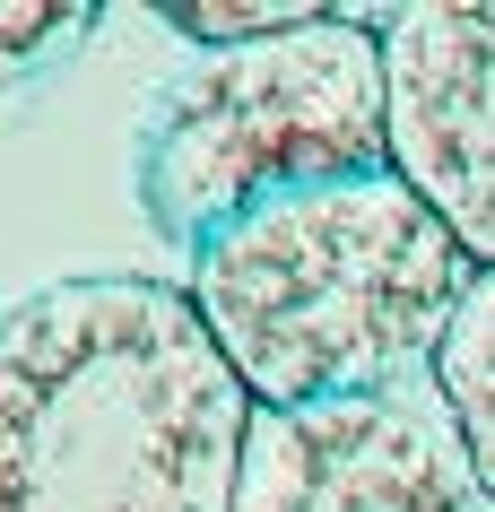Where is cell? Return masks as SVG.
Instances as JSON below:
<instances>
[{
  "label": "cell",
  "instance_id": "1",
  "mask_svg": "<svg viewBox=\"0 0 495 512\" xmlns=\"http://www.w3.org/2000/svg\"><path fill=\"white\" fill-rule=\"evenodd\" d=\"M252 417L192 287L96 270L0 313V512H235Z\"/></svg>",
  "mask_w": 495,
  "mask_h": 512
},
{
  "label": "cell",
  "instance_id": "2",
  "mask_svg": "<svg viewBox=\"0 0 495 512\" xmlns=\"http://www.w3.org/2000/svg\"><path fill=\"white\" fill-rule=\"evenodd\" d=\"M183 287L252 408H322L435 382L478 261L391 165L218 226Z\"/></svg>",
  "mask_w": 495,
  "mask_h": 512
},
{
  "label": "cell",
  "instance_id": "3",
  "mask_svg": "<svg viewBox=\"0 0 495 512\" xmlns=\"http://www.w3.org/2000/svg\"><path fill=\"white\" fill-rule=\"evenodd\" d=\"M139 209L183 252L287 191L391 174L383 18L330 9L296 35L200 53L157 87L131 148Z\"/></svg>",
  "mask_w": 495,
  "mask_h": 512
},
{
  "label": "cell",
  "instance_id": "4",
  "mask_svg": "<svg viewBox=\"0 0 495 512\" xmlns=\"http://www.w3.org/2000/svg\"><path fill=\"white\" fill-rule=\"evenodd\" d=\"M235 512H478V469L435 382L261 408Z\"/></svg>",
  "mask_w": 495,
  "mask_h": 512
},
{
  "label": "cell",
  "instance_id": "5",
  "mask_svg": "<svg viewBox=\"0 0 495 512\" xmlns=\"http://www.w3.org/2000/svg\"><path fill=\"white\" fill-rule=\"evenodd\" d=\"M391 165L417 200L495 270V0H409L383 9Z\"/></svg>",
  "mask_w": 495,
  "mask_h": 512
},
{
  "label": "cell",
  "instance_id": "6",
  "mask_svg": "<svg viewBox=\"0 0 495 512\" xmlns=\"http://www.w3.org/2000/svg\"><path fill=\"white\" fill-rule=\"evenodd\" d=\"M435 391H443V408H452V426H461V443H469L478 495L495 504V270H478L461 322H452V339H443Z\"/></svg>",
  "mask_w": 495,
  "mask_h": 512
},
{
  "label": "cell",
  "instance_id": "7",
  "mask_svg": "<svg viewBox=\"0 0 495 512\" xmlns=\"http://www.w3.org/2000/svg\"><path fill=\"white\" fill-rule=\"evenodd\" d=\"M87 27H96V9H79V0H0V96L70 61Z\"/></svg>",
  "mask_w": 495,
  "mask_h": 512
},
{
  "label": "cell",
  "instance_id": "8",
  "mask_svg": "<svg viewBox=\"0 0 495 512\" xmlns=\"http://www.w3.org/2000/svg\"><path fill=\"white\" fill-rule=\"evenodd\" d=\"M157 18L183 35V44L235 53V44H270V35H296V27H313V18H330V9H313V0H165Z\"/></svg>",
  "mask_w": 495,
  "mask_h": 512
}]
</instances>
